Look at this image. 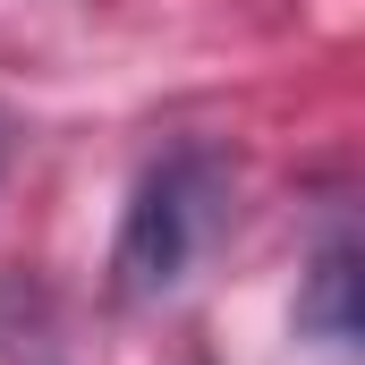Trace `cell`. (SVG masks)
<instances>
[{"instance_id":"3957f363","label":"cell","mask_w":365,"mask_h":365,"mask_svg":"<svg viewBox=\"0 0 365 365\" xmlns=\"http://www.w3.org/2000/svg\"><path fill=\"white\" fill-rule=\"evenodd\" d=\"M0 162H9V136H0Z\"/></svg>"},{"instance_id":"7a4b0ae2","label":"cell","mask_w":365,"mask_h":365,"mask_svg":"<svg viewBox=\"0 0 365 365\" xmlns=\"http://www.w3.org/2000/svg\"><path fill=\"white\" fill-rule=\"evenodd\" d=\"M349 289H357V255L349 247H323L314 255V280H306V306H297V323L323 340V349H357V306H349Z\"/></svg>"},{"instance_id":"6da1fadb","label":"cell","mask_w":365,"mask_h":365,"mask_svg":"<svg viewBox=\"0 0 365 365\" xmlns=\"http://www.w3.org/2000/svg\"><path fill=\"white\" fill-rule=\"evenodd\" d=\"M221 212H230V153L221 145H170L128 195V221H119V247H110V289L128 306L170 297L195 272L204 238L221 230Z\"/></svg>"}]
</instances>
